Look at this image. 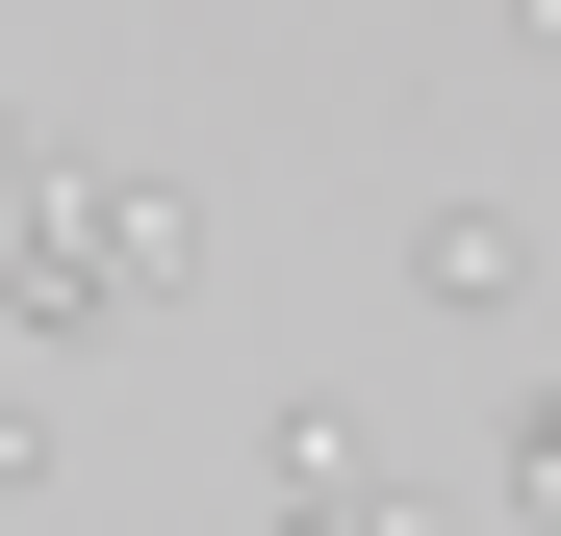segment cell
<instances>
[{
    "mask_svg": "<svg viewBox=\"0 0 561 536\" xmlns=\"http://www.w3.org/2000/svg\"><path fill=\"white\" fill-rule=\"evenodd\" d=\"M179 282H205V205H179L128 128H26V179H0V332L26 357H103Z\"/></svg>",
    "mask_w": 561,
    "mask_h": 536,
    "instance_id": "cell-1",
    "label": "cell"
},
{
    "mask_svg": "<svg viewBox=\"0 0 561 536\" xmlns=\"http://www.w3.org/2000/svg\"><path fill=\"white\" fill-rule=\"evenodd\" d=\"M409 307L434 332H536V205H511V179H434V205H409Z\"/></svg>",
    "mask_w": 561,
    "mask_h": 536,
    "instance_id": "cell-2",
    "label": "cell"
},
{
    "mask_svg": "<svg viewBox=\"0 0 561 536\" xmlns=\"http://www.w3.org/2000/svg\"><path fill=\"white\" fill-rule=\"evenodd\" d=\"M307 486H383V434H357L332 384H280V409H255V511H307Z\"/></svg>",
    "mask_w": 561,
    "mask_h": 536,
    "instance_id": "cell-3",
    "label": "cell"
},
{
    "mask_svg": "<svg viewBox=\"0 0 561 536\" xmlns=\"http://www.w3.org/2000/svg\"><path fill=\"white\" fill-rule=\"evenodd\" d=\"M255 536H409V486H307V511H255Z\"/></svg>",
    "mask_w": 561,
    "mask_h": 536,
    "instance_id": "cell-4",
    "label": "cell"
},
{
    "mask_svg": "<svg viewBox=\"0 0 561 536\" xmlns=\"http://www.w3.org/2000/svg\"><path fill=\"white\" fill-rule=\"evenodd\" d=\"M26 486H51V409H26V384H0V511H26Z\"/></svg>",
    "mask_w": 561,
    "mask_h": 536,
    "instance_id": "cell-5",
    "label": "cell"
},
{
    "mask_svg": "<svg viewBox=\"0 0 561 536\" xmlns=\"http://www.w3.org/2000/svg\"><path fill=\"white\" fill-rule=\"evenodd\" d=\"M0 179H26V103H0Z\"/></svg>",
    "mask_w": 561,
    "mask_h": 536,
    "instance_id": "cell-6",
    "label": "cell"
}]
</instances>
